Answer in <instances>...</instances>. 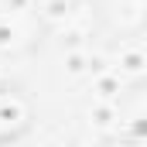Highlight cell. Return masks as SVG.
<instances>
[{"mask_svg":"<svg viewBox=\"0 0 147 147\" xmlns=\"http://www.w3.org/2000/svg\"><path fill=\"white\" fill-rule=\"evenodd\" d=\"M41 34V14L31 7H7L0 10V51H28Z\"/></svg>","mask_w":147,"mask_h":147,"instance_id":"cell-1","label":"cell"},{"mask_svg":"<svg viewBox=\"0 0 147 147\" xmlns=\"http://www.w3.org/2000/svg\"><path fill=\"white\" fill-rule=\"evenodd\" d=\"M92 3H99V21L116 38H123V41L140 38L147 0H92Z\"/></svg>","mask_w":147,"mask_h":147,"instance_id":"cell-2","label":"cell"},{"mask_svg":"<svg viewBox=\"0 0 147 147\" xmlns=\"http://www.w3.org/2000/svg\"><path fill=\"white\" fill-rule=\"evenodd\" d=\"M31 127V103L17 89H0V140L21 137Z\"/></svg>","mask_w":147,"mask_h":147,"instance_id":"cell-3","label":"cell"}]
</instances>
